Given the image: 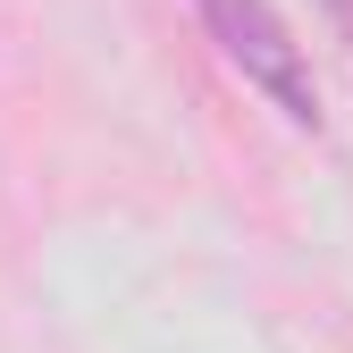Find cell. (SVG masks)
<instances>
[{
	"instance_id": "7a4b0ae2",
	"label": "cell",
	"mask_w": 353,
	"mask_h": 353,
	"mask_svg": "<svg viewBox=\"0 0 353 353\" xmlns=\"http://www.w3.org/2000/svg\"><path fill=\"white\" fill-rule=\"evenodd\" d=\"M320 9H328V26H336V34H353V0H320Z\"/></svg>"
},
{
	"instance_id": "6da1fadb",
	"label": "cell",
	"mask_w": 353,
	"mask_h": 353,
	"mask_svg": "<svg viewBox=\"0 0 353 353\" xmlns=\"http://www.w3.org/2000/svg\"><path fill=\"white\" fill-rule=\"evenodd\" d=\"M202 34L219 42L252 93H270V110L286 126H320V84H312V51L294 42V26L278 17V0H194Z\"/></svg>"
}]
</instances>
